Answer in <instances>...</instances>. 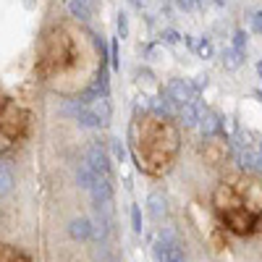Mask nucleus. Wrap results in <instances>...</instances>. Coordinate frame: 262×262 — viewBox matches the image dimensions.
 <instances>
[{
  "mask_svg": "<svg viewBox=\"0 0 262 262\" xmlns=\"http://www.w3.org/2000/svg\"><path fill=\"white\" fill-rule=\"evenodd\" d=\"M236 160H238V165H242L244 170H257L259 165H262V155L254 149V147H238L236 149Z\"/></svg>",
  "mask_w": 262,
  "mask_h": 262,
  "instance_id": "8",
  "label": "nucleus"
},
{
  "mask_svg": "<svg viewBox=\"0 0 262 262\" xmlns=\"http://www.w3.org/2000/svg\"><path fill=\"white\" fill-rule=\"evenodd\" d=\"M131 228H134L137 233H142V210H139V205L131 207Z\"/></svg>",
  "mask_w": 262,
  "mask_h": 262,
  "instance_id": "19",
  "label": "nucleus"
},
{
  "mask_svg": "<svg viewBox=\"0 0 262 262\" xmlns=\"http://www.w3.org/2000/svg\"><path fill=\"white\" fill-rule=\"evenodd\" d=\"M111 149H113V158H116V163H123V160H126V149H123L121 139H111Z\"/></svg>",
  "mask_w": 262,
  "mask_h": 262,
  "instance_id": "18",
  "label": "nucleus"
},
{
  "mask_svg": "<svg viewBox=\"0 0 262 262\" xmlns=\"http://www.w3.org/2000/svg\"><path fill=\"white\" fill-rule=\"evenodd\" d=\"M202 155H205V160H207L210 165L226 163V158H228V139H221L217 134L207 137L205 144H202Z\"/></svg>",
  "mask_w": 262,
  "mask_h": 262,
  "instance_id": "5",
  "label": "nucleus"
},
{
  "mask_svg": "<svg viewBox=\"0 0 262 262\" xmlns=\"http://www.w3.org/2000/svg\"><path fill=\"white\" fill-rule=\"evenodd\" d=\"M215 207L231 231L247 233L262 215V184L247 176H233L215 189Z\"/></svg>",
  "mask_w": 262,
  "mask_h": 262,
  "instance_id": "2",
  "label": "nucleus"
},
{
  "mask_svg": "<svg viewBox=\"0 0 262 262\" xmlns=\"http://www.w3.org/2000/svg\"><path fill=\"white\" fill-rule=\"evenodd\" d=\"M257 74H259V79H262V63H257Z\"/></svg>",
  "mask_w": 262,
  "mask_h": 262,
  "instance_id": "27",
  "label": "nucleus"
},
{
  "mask_svg": "<svg viewBox=\"0 0 262 262\" xmlns=\"http://www.w3.org/2000/svg\"><path fill=\"white\" fill-rule=\"evenodd\" d=\"M27 128V113L11 100L0 102V152L16 144V139L24 134Z\"/></svg>",
  "mask_w": 262,
  "mask_h": 262,
  "instance_id": "3",
  "label": "nucleus"
},
{
  "mask_svg": "<svg viewBox=\"0 0 262 262\" xmlns=\"http://www.w3.org/2000/svg\"><path fill=\"white\" fill-rule=\"evenodd\" d=\"M259 170H262V165H259Z\"/></svg>",
  "mask_w": 262,
  "mask_h": 262,
  "instance_id": "30",
  "label": "nucleus"
},
{
  "mask_svg": "<svg viewBox=\"0 0 262 262\" xmlns=\"http://www.w3.org/2000/svg\"><path fill=\"white\" fill-rule=\"evenodd\" d=\"M11 189H13V173L6 165H0V196H6Z\"/></svg>",
  "mask_w": 262,
  "mask_h": 262,
  "instance_id": "15",
  "label": "nucleus"
},
{
  "mask_svg": "<svg viewBox=\"0 0 262 262\" xmlns=\"http://www.w3.org/2000/svg\"><path fill=\"white\" fill-rule=\"evenodd\" d=\"M163 42H165V45H179V42H181V34L173 32V29H168V32H163Z\"/></svg>",
  "mask_w": 262,
  "mask_h": 262,
  "instance_id": "23",
  "label": "nucleus"
},
{
  "mask_svg": "<svg viewBox=\"0 0 262 262\" xmlns=\"http://www.w3.org/2000/svg\"><path fill=\"white\" fill-rule=\"evenodd\" d=\"M149 3V0H131V6H134V8H144Z\"/></svg>",
  "mask_w": 262,
  "mask_h": 262,
  "instance_id": "25",
  "label": "nucleus"
},
{
  "mask_svg": "<svg viewBox=\"0 0 262 262\" xmlns=\"http://www.w3.org/2000/svg\"><path fill=\"white\" fill-rule=\"evenodd\" d=\"M247 39H249V37H247V32H244V29H236V32H233V48L244 53V45H247Z\"/></svg>",
  "mask_w": 262,
  "mask_h": 262,
  "instance_id": "21",
  "label": "nucleus"
},
{
  "mask_svg": "<svg viewBox=\"0 0 262 262\" xmlns=\"http://www.w3.org/2000/svg\"><path fill=\"white\" fill-rule=\"evenodd\" d=\"M147 205H149V215L155 217V221H160V217L168 212V202H165V196L160 191H152L147 196Z\"/></svg>",
  "mask_w": 262,
  "mask_h": 262,
  "instance_id": "11",
  "label": "nucleus"
},
{
  "mask_svg": "<svg viewBox=\"0 0 262 262\" xmlns=\"http://www.w3.org/2000/svg\"><path fill=\"white\" fill-rule=\"evenodd\" d=\"M0 262H29V259H27L24 254H18V252L3 247V249H0Z\"/></svg>",
  "mask_w": 262,
  "mask_h": 262,
  "instance_id": "17",
  "label": "nucleus"
},
{
  "mask_svg": "<svg viewBox=\"0 0 262 262\" xmlns=\"http://www.w3.org/2000/svg\"><path fill=\"white\" fill-rule=\"evenodd\" d=\"M152 252H155L158 262H184V249L176 244V238H173V236H163L160 233V238L155 242Z\"/></svg>",
  "mask_w": 262,
  "mask_h": 262,
  "instance_id": "4",
  "label": "nucleus"
},
{
  "mask_svg": "<svg viewBox=\"0 0 262 262\" xmlns=\"http://www.w3.org/2000/svg\"><path fill=\"white\" fill-rule=\"evenodd\" d=\"M86 163L95 168V173H102V176H111V158H107V152L100 147V144H90L86 147Z\"/></svg>",
  "mask_w": 262,
  "mask_h": 262,
  "instance_id": "7",
  "label": "nucleus"
},
{
  "mask_svg": "<svg viewBox=\"0 0 262 262\" xmlns=\"http://www.w3.org/2000/svg\"><path fill=\"white\" fill-rule=\"evenodd\" d=\"M69 11L76 18H90V0H69Z\"/></svg>",
  "mask_w": 262,
  "mask_h": 262,
  "instance_id": "14",
  "label": "nucleus"
},
{
  "mask_svg": "<svg viewBox=\"0 0 262 262\" xmlns=\"http://www.w3.org/2000/svg\"><path fill=\"white\" fill-rule=\"evenodd\" d=\"M194 53L200 55L202 60H207V58H212L215 48H212V42H210L207 37H202V39H200V42H196V45H194Z\"/></svg>",
  "mask_w": 262,
  "mask_h": 262,
  "instance_id": "16",
  "label": "nucleus"
},
{
  "mask_svg": "<svg viewBox=\"0 0 262 262\" xmlns=\"http://www.w3.org/2000/svg\"><path fill=\"white\" fill-rule=\"evenodd\" d=\"M165 90L170 92V97L176 102H196V97H200V90H196V84L186 81V79H173Z\"/></svg>",
  "mask_w": 262,
  "mask_h": 262,
  "instance_id": "6",
  "label": "nucleus"
},
{
  "mask_svg": "<svg viewBox=\"0 0 262 262\" xmlns=\"http://www.w3.org/2000/svg\"><path fill=\"white\" fill-rule=\"evenodd\" d=\"M196 3H202V6H207V3H212V0H196Z\"/></svg>",
  "mask_w": 262,
  "mask_h": 262,
  "instance_id": "28",
  "label": "nucleus"
},
{
  "mask_svg": "<svg viewBox=\"0 0 262 262\" xmlns=\"http://www.w3.org/2000/svg\"><path fill=\"white\" fill-rule=\"evenodd\" d=\"M90 107L97 113V118H100V123H102V126H105L107 121H111V100H107V95L97 97V100H95Z\"/></svg>",
  "mask_w": 262,
  "mask_h": 262,
  "instance_id": "13",
  "label": "nucleus"
},
{
  "mask_svg": "<svg viewBox=\"0 0 262 262\" xmlns=\"http://www.w3.org/2000/svg\"><path fill=\"white\" fill-rule=\"evenodd\" d=\"M116 27H118V37H121V39H126V37H128V16H126V13H118Z\"/></svg>",
  "mask_w": 262,
  "mask_h": 262,
  "instance_id": "20",
  "label": "nucleus"
},
{
  "mask_svg": "<svg viewBox=\"0 0 262 262\" xmlns=\"http://www.w3.org/2000/svg\"><path fill=\"white\" fill-rule=\"evenodd\" d=\"M69 233L74 238H79V242H86L95 231H92V221H86V217H76V221H71L69 226Z\"/></svg>",
  "mask_w": 262,
  "mask_h": 262,
  "instance_id": "10",
  "label": "nucleus"
},
{
  "mask_svg": "<svg viewBox=\"0 0 262 262\" xmlns=\"http://www.w3.org/2000/svg\"><path fill=\"white\" fill-rule=\"evenodd\" d=\"M176 6L181 8V11H194V6H196V0H176Z\"/></svg>",
  "mask_w": 262,
  "mask_h": 262,
  "instance_id": "24",
  "label": "nucleus"
},
{
  "mask_svg": "<svg viewBox=\"0 0 262 262\" xmlns=\"http://www.w3.org/2000/svg\"><path fill=\"white\" fill-rule=\"evenodd\" d=\"M212 3H217V6H226V3H228V0H212Z\"/></svg>",
  "mask_w": 262,
  "mask_h": 262,
  "instance_id": "26",
  "label": "nucleus"
},
{
  "mask_svg": "<svg viewBox=\"0 0 262 262\" xmlns=\"http://www.w3.org/2000/svg\"><path fill=\"white\" fill-rule=\"evenodd\" d=\"M131 149L137 165L147 173H163L170 168L173 155L179 149V134L165 116H137L131 126Z\"/></svg>",
  "mask_w": 262,
  "mask_h": 262,
  "instance_id": "1",
  "label": "nucleus"
},
{
  "mask_svg": "<svg viewBox=\"0 0 262 262\" xmlns=\"http://www.w3.org/2000/svg\"><path fill=\"white\" fill-rule=\"evenodd\" d=\"M202 128V134L205 137H212V134H221V126H223V121L217 118L215 113H210V111H202L200 113V123H196Z\"/></svg>",
  "mask_w": 262,
  "mask_h": 262,
  "instance_id": "9",
  "label": "nucleus"
},
{
  "mask_svg": "<svg viewBox=\"0 0 262 262\" xmlns=\"http://www.w3.org/2000/svg\"><path fill=\"white\" fill-rule=\"evenodd\" d=\"M254 97H257V100H259V102H262V92H254Z\"/></svg>",
  "mask_w": 262,
  "mask_h": 262,
  "instance_id": "29",
  "label": "nucleus"
},
{
  "mask_svg": "<svg viewBox=\"0 0 262 262\" xmlns=\"http://www.w3.org/2000/svg\"><path fill=\"white\" fill-rule=\"evenodd\" d=\"M249 24H252V32L254 34H262V11H254L249 16Z\"/></svg>",
  "mask_w": 262,
  "mask_h": 262,
  "instance_id": "22",
  "label": "nucleus"
},
{
  "mask_svg": "<svg viewBox=\"0 0 262 262\" xmlns=\"http://www.w3.org/2000/svg\"><path fill=\"white\" fill-rule=\"evenodd\" d=\"M221 60H223L226 69H242V63H244V53H242V50H236V48L231 45V48H226V50L221 53Z\"/></svg>",
  "mask_w": 262,
  "mask_h": 262,
  "instance_id": "12",
  "label": "nucleus"
}]
</instances>
